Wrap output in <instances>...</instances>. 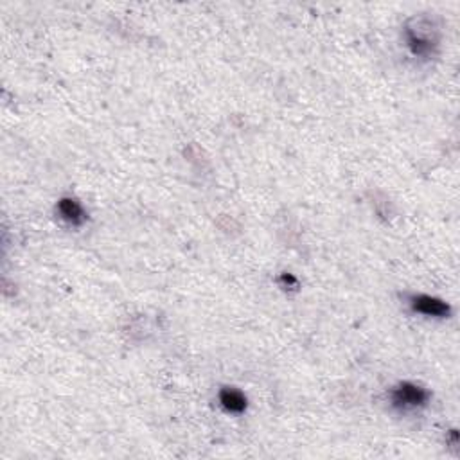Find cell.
I'll list each match as a JSON object with an SVG mask.
<instances>
[{
  "instance_id": "277c9868",
  "label": "cell",
  "mask_w": 460,
  "mask_h": 460,
  "mask_svg": "<svg viewBox=\"0 0 460 460\" xmlns=\"http://www.w3.org/2000/svg\"><path fill=\"white\" fill-rule=\"evenodd\" d=\"M219 403L230 413H241L247 410V398L241 390L227 387L219 392Z\"/></svg>"
},
{
  "instance_id": "3957f363",
  "label": "cell",
  "mask_w": 460,
  "mask_h": 460,
  "mask_svg": "<svg viewBox=\"0 0 460 460\" xmlns=\"http://www.w3.org/2000/svg\"><path fill=\"white\" fill-rule=\"evenodd\" d=\"M58 213H60L62 219H65L66 223L71 225H81L86 218L83 205H81L76 198L60 199V202H58Z\"/></svg>"
},
{
  "instance_id": "6da1fadb",
  "label": "cell",
  "mask_w": 460,
  "mask_h": 460,
  "mask_svg": "<svg viewBox=\"0 0 460 460\" xmlns=\"http://www.w3.org/2000/svg\"><path fill=\"white\" fill-rule=\"evenodd\" d=\"M392 404L401 410H410V408L424 407L428 401V392L422 387L415 383H401L392 390Z\"/></svg>"
},
{
  "instance_id": "5b68a950",
  "label": "cell",
  "mask_w": 460,
  "mask_h": 460,
  "mask_svg": "<svg viewBox=\"0 0 460 460\" xmlns=\"http://www.w3.org/2000/svg\"><path fill=\"white\" fill-rule=\"evenodd\" d=\"M408 47L412 49L413 54L417 56H426L432 53V47L435 45V40L430 34H422L421 29H408L407 31Z\"/></svg>"
},
{
  "instance_id": "7a4b0ae2",
  "label": "cell",
  "mask_w": 460,
  "mask_h": 460,
  "mask_svg": "<svg viewBox=\"0 0 460 460\" xmlns=\"http://www.w3.org/2000/svg\"><path fill=\"white\" fill-rule=\"evenodd\" d=\"M410 304H412V309L415 313L433 318H444L451 311L450 306L444 300L430 297V295H413L412 299H410Z\"/></svg>"
}]
</instances>
